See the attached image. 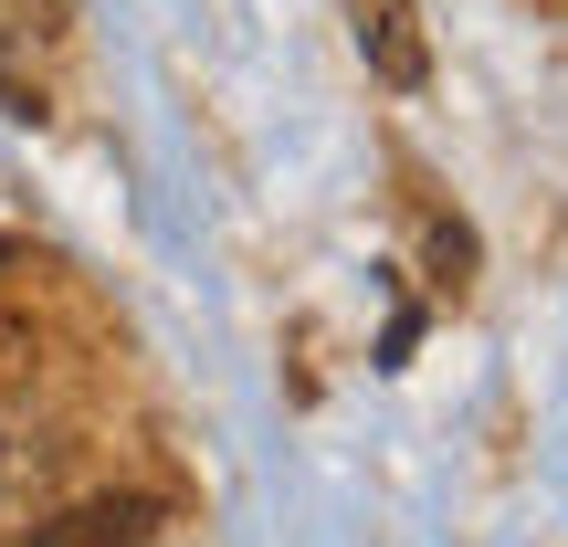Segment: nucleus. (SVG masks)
Returning <instances> with one entry per match:
<instances>
[{
    "mask_svg": "<svg viewBox=\"0 0 568 547\" xmlns=\"http://www.w3.org/2000/svg\"><path fill=\"white\" fill-rule=\"evenodd\" d=\"M148 537H159V495H95V506L42 516L21 547H148Z\"/></svg>",
    "mask_w": 568,
    "mask_h": 547,
    "instance_id": "nucleus-1",
    "label": "nucleus"
},
{
    "mask_svg": "<svg viewBox=\"0 0 568 547\" xmlns=\"http://www.w3.org/2000/svg\"><path fill=\"white\" fill-rule=\"evenodd\" d=\"M0 264H11V243H0Z\"/></svg>",
    "mask_w": 568,
    "mask_h": 547,
    "instance_id": "nucleus-3",
    "label": "nucleus"
},
{
    "mask_svg": "<svg viewBox=\"0 0 568 547\" xmlns=\"http://www.w3.org/2000/svg\"><path fill=\"white\" fill-rule=\"evenodd\" d=\"M347 11H358V53H368L379 84H422L432 74V42H422V11L410 0H347Z\"/></svg>",
    "mask_w": 568,
    "mask_h": 547,
    "instance_id": "nucleus-2",
    "label": "nucleus"
}]
</instances>
